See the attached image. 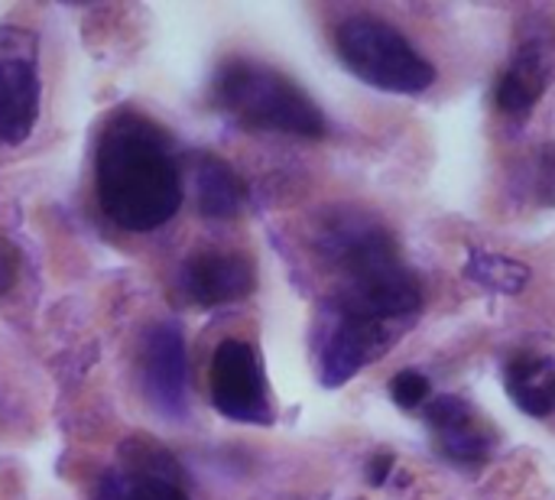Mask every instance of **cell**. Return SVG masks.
I'll return each mask as SVG.
<instances>
[{
	"mask_svg": "<svg viewBox=\"0 0 555 500\" xmlns=\"http://www.w3.org/2000/svg\"><path fill=\"white\" fill-rule=\"evenodd\" d=\"M94 195L124 231L146 234L172 221L182 205V176L169 133L137 111L111 114L94 153Z\"/></svg>",
	"mask_w": 555,
	"mask_h": 500,
	"instance_id": "obj_1",
	"label": "cell"
},
{
	"mask_svg": "<svg viewBox=\"0 0 555 500\" xmlns=\"http://www.w3.org/2000/svg\"><path fill=\"white\" fill-rule=\"evenodd\" d=\"M322 251L348 273L345 312L364 319H400L420 309L423 293L403 270L393 241L364 218H338L322 234Z\"/></svg>",
	"mask_w": 555,
	"mask_h": 500,
	"instance_id": "obj_2",
	"label": "cell"
},
{
	"mask_svg": "<svg viewBox=\"0 0 555 500\" xmlns=\"http://www.w3.org/2000/svg\"><path fill=\"white\" fill-rule=\"evenodd\" d=\"M215 101L234 120L257 130H276L296 137L325 133V117L312 104V98L286 75L250 59H228L218 68Z\"/></svg>",
	"mask_w": 555,
	"mask_h": 500,
	"instance_id": "obj_3",
	"label": "cell"
},
{
	"mask_svg": "<svg viewBox=\"0 0 555 500\" xmlns=\"http://www.w3.org/2000/svg\"><path fill=\"white\" fill-rule=\"evenodd\" d=\"M341 62L367 85L420 94L436 81V68L410 46V39L377 16H351L335 36Z\"/></svg>",
	"mask_w": 555,
	"mask_h": 500,
	"instance_id": "obj_4",
	"label": "cell"
},
{
	"mask_svg": "<svg viewBox=\"0 0 555 500\" xmlns=\"http://www.w3.org/2000/svg\"><path fill=\"white\" fill-rule=\"evenodd\" d=\"M42 107L39 42L29 29L0 23V146H20Z\"/></svg>",
	"mask_w": 555,
	"mask_h": 500,
	"instance_id": "obj_5",
	"label": "cell"
},
{
	"mask_svg": "<svg viewBox=\"0 0 555 500\" xmlns=\"http://www.w3.org/2000/svg\"><path fill=\"white\" fill-rule=\"evenodd\" d=\"M211 403L221 416L234 423L273 420L263 368H260L257 351L247 342L228 338L218 345L211 358Z\"/></svg>",
	"mask_w": 555,
	"mask_h": 500,
	"instance_id": "obj_6",
	"label": "cell"
},
{
	"mask_svg": "<svg viewBox=\"0 0 555 500\" xmlns=\"http://www.w3.org/2000/svg\"><path fill=\"white\" fill-rule=\"evenodd\" d=\"M140 381L150 407L166 420H185L189 413V364L185 338L176 322H156L140 351Z\"/></svg>",
	"mask_w": 555,
	"mask_h": 500,
	"instance_id": "obj_7",
	"label": "cell"
},
{
	"mask_svg": "<svg viewBox=\"0 0 555 500\" xmlns=\"http://www.w3.org/2000/svg\"><path fill=\"white\" fill-rule=\"evenodd\" d=\"M555 72V33L550 23H537L530 20V26H524L517 49L511 55V65L504 68L501 81H498V107L504 114H530L533 104L543 98V91L550 88Z\"/></svg>",
	"mask_w": 555,
	"mask_h": 500,
	"instance_id": "obj_8",
	"label": "cell"
},
{
	"mask_svg": "<svg viewBox=\"0 0 555 500\" xmlns=\"http://www.w3.org/2000/svg\"><path fill=\"white\" fill-rule=\"evenodd\" d=\"M179 286L195 306H205V309L237 303L254 290V267L244 254L202 251L182 264Z\"/></svg>",
	"mask_w": 555,
	"mask_h": 500,
	"instance_id": "obj_9",
	"label": "cell"
},
{
	"mask_svg": "<svg viewBox=\"0 0 555 500\" xmlns=\"http://www.w3.org/2000/svg\"><path fill=\"white\" fill-rule=\"evenodd\" d=\"M94 500H189L176 478V465L163 452H140L127 465L101 475Z\"/></svg>",
	"mask_w": 555,
	"mask_h": 500,
	"instance_id": "obj_10",
	"label": "cell"
},
{
	"mask_svg": "<svg viewBox=\"0 0 555 500\" xmlns=\"http://www.w3.org/2000/svg\"><path fill=\"white\" fill-rule=\"evenodd\" d=\"M380 342H384L380 322L345 312L341 325L332 332L322 351V384L325 387L348 384L367 364V358L380 351Z\"/></svg>",
	"mask_w": 555,
	"mask_h": 500,
	"instance_id": "obj_11",
	"label": "cell"
},
{
	"mask_svg": "<svg viewBox=\"0 0 555 500\" xmlns=\"http://www.w3.org/2000/svg\"><path fill=\"white\" fill-rule=\"evenodd\" d=\"M195 198L205 218H234L244 205V182L224 159L202 156L195 163Z\"/></svg>",
	"mask_w": 555,
	"mask_h": 500,
	"instance_id": "obj_12",
	"label": "cell"
},
{
	"mask_svg": "<svg viewBox=\"0 0 555 500\" xmlns=\"http://www.w3.org/2000/svg\"><path fill=\"white\" fill-rule=\"evenodd\" d=\"M465 277L491 293H504V296H520L533 273L530 267H524L520 260L514 257H501V254H485V251H475L465 264Z\"/></svg>",
	"mask_w": 555,
	"mask_h": 500,
	"instance_id": "obj_13",
	"label": "cell"
},
{
	"mask_svg": "<svg viewBox=\"0 0 555 500\" xmlns=\"http://www.w3.org/2000/svg\"><path fill=\"white\" fill-rule=\"evenodd\" d=\"M426 420H429L436 430H442V436H446V433L468 430V426H472V410H468V403L459 400V397H439V400H433V403L426 407Z\"/></svg>",
	"mask_w": 555,
	"mask_h": 500,
	"instance_id": "obj_14",
	"label": "cell"
},
{
	"mask_svg": "<svg viewBox=\"0 0 555 500\" xmlns=\"http://www.w3.org/2000/svg\"><path fill=\"white\" fill-rule=\"evenodd\" d=\"M390 394H393V400H397L400 407L413 410V407H420V403L429 397V381H426L423 374H416V371H400V374L390 381Z\"/></svg>",
	"mask_w": 555,
	"mask_h": 500,
	"instance_id": "obj_15",
	"label": "cell"
},
{
	"mask_svg": "<svg viewBox=\"0 0 555 500\" xmlns=\"http://www.w3.org/2000/svg\"><path fill=\"white\" fill-rule=\"evenodd\" d=\"M442 449H446V456H452L459 462H478V459H485L488 443L472 430H459V433H446Z\"/></svg>",
	"mask_w": 555,
	"mask_h": 500,
	"instance_id": "obj_16",
	"label": "cell"
},
{
	"mask_svg": "<svg viewBox=\"0 0 555 500\" xmlns=\"http://www.w3.org/2000/svg\"><path fill=\"white\" fill-rule=\"evenodd\" d=\"M511 394L520 403V410H527L530 416H550V410L555 407L553 397L546 390L533 387V384H511Z\"/></svg>",
	"mask_w": 555,
	"mask_h": 500,
	"instance_id": "obj_17",
	"label": "cell"
},
{
	"mask_svg": "<svg viewBox=\"0 0 555 500\" xmlns=\"http://www.w3.org/2000/svg\"><path fill=\"white\" fill-rule=\"evenodd\" d=\"M16 280H20V254L7 238H0V296L10 293Z\"/></svg>",
	"mask_w": 555,
	"mask_h": 500,
	"instance_id": "obj_18",
	"label": "cell"
},
{
	"mask_svg": "<svg viewBox=\"0 0 555 500\" xmlns=\"http://www.w3.org/2000/svg\"><path fill=\"white\" fill-rule=\"evenodd\" d=\"M390 469H393V456H377V459L367 465V482H371V485H384L387 475H390Z\"/></svg>",
	"mask_w": 555,
	"mask_h": 500,
	"instance_id": "obj_19",
	"label": "cell"
},
{
	"mask_svg": "<svg viewBox=\"0 0 555 500\" xmlns=\"http://www.w3.org/2000/svg\"><path fill=\"white\" fill-rule=\"evenodd\" d=\"M546 169H550V176H555V146L546 150Z\"/></svg>",
	"mask_w": 555,
	"mask_h": 500,
	"instance_id": "obj_20",
	"label": "cell"
},
{
	"mask_svg": "<svg viewBox=\"0 0 555 500\" xmlns=\"http://www.w3.org/2000/svg\"><path fill=\"white\" fill-rule=\"evenodd\" d=\"M546 394L553 397V403H555V381H553V384H550V387H546Z\"/></svg>",
	"mask_w": 555,
	"mask_h": 500,
	"instance_id": "obj_21",
	"label": "cell"
}]
</instances>
